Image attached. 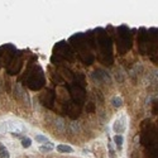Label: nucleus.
Listing matches in <instances>:
<instances>
[{
	"label": "nucleus",
	"instance_id": "nucleus-1",
	"mask_svg": "<svg viewBox=\"0 0 158 158\" xmlns=\"http://www.w3.org/2000/svg\"><path fill=\"white\" fill-rule=\"evenodd\" d=\"M27 130L24 124L20 122H14V120H9V122H4L0 124V134L3 133H12L14 135H19V134L24 133Z\"/></svg>",
	"mask_w": 158,
	"mask_h": 158
},
{
	"label": "nucleus",
	"instance_id": "nucleus-2",
	"mask_svg": "<svg viewBox=\"0 0 158 158\" xmlns=\"http://www.w3.org/2000/svg\"><path fill=\"white\" fill-rule=\"evenodd\" d=\"M127 124H128V119H127L125 115H122V116H119L118 119H115V122H114V124H113L114 133L122 135V134L127 130Z\"/></svg>",
	"mask_w": 158,
	"mask_h": 158
},
{
	"label": "nucleus",
	"instance_id": "nucleus-3",
	"mask_svg": "<svg viewBox=\"0 0 158 158\" xmlns=\"http://www.w3.org/2000/svg\"><path fill=\"white\" fill-rule=\"evenodd\" d=\"M56 149L57 152H60V153H74V148L68 146V144H58L56 147Z\"/></svg>",
	"mask_w": 158,
	"mask_h": 158
},
{
	"label": "nucleus",
	"instance_id": "nucleus-4",
	"mask_svg": "<svg viewBox=\"0 0 158 158\" xmlns=\"http://www.w3.org/2000/svg\"><path fill=\"white\" fill-rule=\"evenodd\" d=\"M111 104H113V106L114 108H120V106H123V99H122V96H114L113 99H111Z\"/></svg>",
	"mask_w": 158,
	"mask_h": 158
},
{
	"label": "nucleus",
	"instance_id": "nucleus-5",
	"mask_svg": "<svg viewBox=\"0 0 158 158\" xmlns=\"http://www.w3.org/2000/svg\"><path fill=\"white\" fill-rule=\"evenodd\" d=\"M123 142H124L123 135H119V134H115V135H114V143L116 144L118 149H122V147H123Z\"/></svg>",
	"mask_w": 158,
	"mask_h": 158
},
{
	"label": "nucleus",
	"instance_id": "nucleus-6",
	"mask_svg": "<svg viewBox=\"0 0 158 158\" xmlns=\"http://www.w3.org/2000/svg\"><path fill=\"white\" fill-rule=\"evenodd\" d=\"M34 139L38 142V143H46V144H50V139H48V137H46V135H43V134H37Z\"/></svg>",
	"mask_w": 158,
	"mask_h": 158
},
{
	"label": "nucleus",
	"instance_id": "nucleus-7",
	"mask_svg": "<svg viewBox=\"0 0 158 158\" xmlns=\"http://www.w3.org/2000/svg\"><path fill=\"white\" fill-rule=\"evenodd\" d=\"M53 151V146H52V143H50V144H43L39 147V152L42 153H50Z\"/></svg>",
	"mask_w": 158,
	"mask_h": 158
},
{
	"label": "nucleus",
	"instance_id": "nucleus-8",
	"mask_svg": "<svg viewBox=\"0 0 158 158\" xmlns=\"http://www.w3.org/2000/svg\"><path fill=\"white\" fill-rule=\"evenodd\" d=\"M0 158H10V154H9V151L5 147H0Z\"/></svg>",
	"mask_w": 158,
	"mask_h": 158
},
{
	"label": "nucleus",
	"instance_id": "nucleus-9",
	"mask_svg": "<svg viewBox=\"0 0 158 158\" xmlns=\"http://www.w3.org/2000/svg\"><path fill=\"white\" fill-rule=\"evenodd\" d=\"M32 146V139L29 137H27V138H23L22 139V147L23 148H29Z\"/></svg>",
	"mask_w": 158,
	"mask_h": 158
}]
</instances>
